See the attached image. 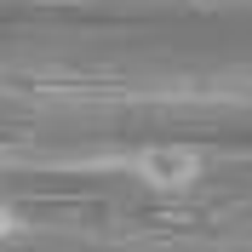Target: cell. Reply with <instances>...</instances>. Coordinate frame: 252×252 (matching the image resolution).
<instances>
[{
	"label": "cell",
	"mask_w": 252,
	"mask_h": 252,
	"mask_svg": "<svg viewBox=\"0 0 252 252\" xmlns=\"http://www.w3.org/2000/svg\"><path fill=\"white\" fill-rule=\"evenodd\" d=\"M17 235H23V212L12 201H0V247H12Z\"/></svg>",
	"instance_id": "cell-2"
},
{
	"label": "cell",
	"mask_w": 252,
	"mask_h": 252,
	"mask_svg": "<svg viewBox=\"0 0 252 252\" xmlns=\"http://www.w3.org/2000/svg\"><path fill=\"white\" fill-rule=\"evenodd\" d=\"M132 178L143 189H155V195H189V189L206 178V155L195 143H143L138 155H132Z\"/></svg>",
	"instance_id": "cell-1"
}]
</instances>
